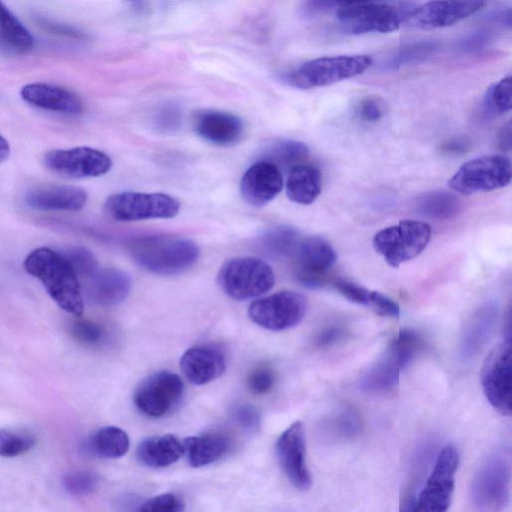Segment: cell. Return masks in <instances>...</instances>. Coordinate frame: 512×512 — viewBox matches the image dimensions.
Listing matches in <instances>:
<instances>
[{
	"label": "cell",
	"instance_id": "obj_21",
	"mask_svg": "<svg viewBox=\"0 0 512 512\" xmlns=\"http://www.w3.org/2000/svg\"><path fill=\"white\" fill-rule=\"evenodd\" d=\"M87 193L72 185H44L29 190L24 201L38 211H78L87 202Z\"/></svg>",
	"mask_w": 512,
	"mask_h": 512
},
{
	"label": "cell",
	"instance_id": "obj_6",
	"mask_svg": "<svg viewBox=\"0 0 512 512\" xmlns=\"http://www.w3.org/2000/svg\"><path fill=\"white\" fill-rule=\"evenodd\" d=\"M430 237L431 228L427 223L402 220L377 232L373 238V247L388 265L397 268L421 254Z\"/></svg>",
	"mask_w": 512,
	"mask_h": 512
},
{
	"label": "cell",
	"instance_id": "obj_41",
	"mask_svg": "<svg viewBox=\"0 0 512 512\" xmlns=\"http://www.w3.org/2000/svg\"><path fill=\"white\" fill-rule=\"evenodd\" d=\"M71 332L76 340L87 345H96L104 338L103 329L88 320H79L72 324Z\"/></svg>",
	"mask_w": 512,
	"mask_h": 512
},
{
	"label": "cell",
	"instance_id": "obj_24",
	"mask_svg": "<svg viewBox=\"0 0 512 512\" xmlns=\"http://www.w3.org/2000/svg\"><path fill=\"white\" fill-rule=\"evenodd\" d=\"M87 278L88 295L98 305L119 304L128 297L131 290L129 275L116 268H97Z\"/></svg>",
	"mask_w": 512,
	"mask_h": 512
},
{
	"label": "cell",
	"instance_id": "obj_46",
	"mask_svg": "<svg viewBox=\"0 0 512 512\" xmlns=\"http://www.w3.org/2000/svg\"><path fill=\"white\" fill-rule=\"evenodd\" d=\"M341 335L342 331L339 328H330L320 335L318 343L320 345H328L330 343H333L338 338H340Z\"/></svg>",
	"mask_w": 512,
	"mask_h": 512
},
{
	"label": "cell",
	"instance_id": "obj_30",
	"mask_svg": "<svg viewBox=\"0 0 512 512\" xmlns=\"http://www.w3.org/2000/svg\"><path fill=\"white\" fill-rule=\"evenodd\" d=\"M308 155L309 149L305 143L298 140H283L274 144L263 160L273 163L279 169H292L302 164Z\"/></svg>",
	"mask_w": 512,
	"mask_h": 512
},
{
	"label": "cell",
	"instance_id": "obj_34",
	"mask_svg": "<svg viewBox=\"0 0 512 512\" xmlns=\"http://www.w3.org/2000/svg\"><path fill=\"white\" fill-rule=\"evenodd\" d=\"M36 440L27 432L0 429V456L15 457L30 451Z\"/></svg>",
	"mask_w": 512,
	"mask_h": 512
},
{
	"label": "cell",
	"instance_id": "obj_19",
	"mask_svg": "<svg viewBox=\"0 0 512 512\" xmlns=\"http://www.w3.org/2000/svg\"><path fill=\"white\" fill-rule=\"evenodd\" d=\"M282 188L281 170L263 159L251 165L240 181V191L245 201L258 207L272 201Z\"/></svg>",
	"mask_w": 512,
	"mask_h": 512
},
{
	"label": "cell",
	"instance_id": "obj_31",
	"mask_svg": "<svg viewBox=\"0 0 512 512\" xmlns=\"http://www.w3.org/2000/svg\"><path fill=\"white\" fill-rule=\"evenodd\" d=\"M298 231L291 226H277L268 230L261 239L264 251L271 256H284L298 245Z\"/></svg>",
	"mask_w": 512,
	"mask_h": 512
},
{
	"label": "cell",
	"instance_id": "obj_23",
	"mask_svg": "<svg viewBox=\"0 0 512 512\" xmlns=\"http://www.w3.org/2000/svg\"><path fill=\"white\" fill-rule=\"evenodd\" d=\"M180 367L191 383L203 385L224 373L226 360L224 354L215 347L194 346L184 352Z\"/></svg>",
	"mask_w": 512,
	"mask_h": 512
},
{
	"label": "cell",
	"instance_id": "obj_49",
	"mask_svg": "<svg viewBox=\"0 0 512 512\" xmlns=\"http://www.w3.org/2000/svg\"><path fill=\"white\" fill-rule=\"evenodd\" d=\"M130 7L141 8L145 0H124Z\"/></svg>",
	"mask_w": 512,
	"mask_h": 512
},
{
	"label": "cell",
	"instance_id": "obj_1",
	"mask_svg": "<svg viewBox=\"0 0 512 512\" xmlns=\"http://www.w3.org/2000/svg\"><path fill=\"white\" fill-rule=\"evenodd\" d=\"M23 265L27 273L42 283L61 309L77 317L83 314L78 276L63 255L50 248L39 247L27 255Z\"/></svg>",
	"mask_w": 512,
	"mask_h": 512
},
{
	"label": "cell",
	"instance_id": "obj_12",
	"mask_svg": "<svg viewBox=\"0 0 512 512\" xmlns=\"http://www.w3.org/2000/svg\"><path fill=\"white\" fill-rule=\"evenodd\" d=\"M510 462L505 455L489 456L479 467L472 483V497L480 510H500L509 495Z\"/></svg>",
	"mask_w": 512,
	"mask_h": 512
},
{
	"label": "cell",
	"instance_id": "obj_40",
	"mask_svg": "<svg viewBox=\"0 0 512 512\" xmlns=\"http://www.w3.org/2000/svg\"><path fill=\"white\" fill-rule=\"evenodd\" d=\"M356 116L364 122L373 123L380 120L385 113L384 102L374 96H365L355 105Z\"/></svg>",
	"mask_w": 512,
	"mask_h": 512
},
{
	"label": "cell",
	"instance_id": "obj_4",
	"mask_svg": "<svg viewBox=\"0 0 512 512\" xmlns=\"http://www.w3.org/2000/svg\"><path fill=\"white\" fill-rule=\"evenodd\" d=\"M217 282L227 296L243 301L270 291L275 275L270 265L257 257H235L221 266Z\"/></svg>",
	"mask_w": 512,
	"mask_h": 512
},
{
	"label": "cell",
	"instance_id": "obj_7",
	"mask_svg": "<svg viewBox=\"0 0 512 512\" xmlns=\"http://www.w3.org/2000/svg\"><path fill=\"white\" fill-rule=\"evenodd\" d=\"M180 210V202L166 193L125 191L111 195L104 204L105 213L120 222L169 219Z\"/></svg>",
	"mask_w": 512,
	"mask_h": 512
},
{
	"label": "cell",
	"instance_id": "obj_18",
	"mask_svg": "<svg viewBox=\"0 0 512 512\" xmlns=\"http://www.w3.org/2000/svg\"><path fill=\"white\" fill-rule=\"evenodd\" d=\"M295 274L306 287L316 288L324 284L327 271L336 262L332 246L318 236L307 237L295 249Z\"/></svg>",
	"mask_w": 512,
	"mask_h": 512
},
{
	"label": "cell",
	"instance_id": "obj_29",
	"mask_svg": "<svg viewBox=\"0 0 512 512\" xmlns=\"http://www.w3.org/2000/svg\"><path fill=\"white\" fill-rule=\"evenodd\" d=\"M0 37L15 51L25 52L33 47V36L19 19L0 0Z\"/></svg>",
	"mask_w": 512,
	"mask_h": 512
},
{
	"label": "cell",
	"instance_id": "obj_9",
	"mask_svg": "<svg viewBox=\"0 0 512 512\" xmlns=\"http://www.w3.org/2000/svg\"><path fill=\"white\" fill-rule=\"evenodd\" d=\"M460 463L456 446L447 444L439 452L433 469L418 497L412 503V511L444 512L448 510L454 493L455 474Z\"/></svg>",
	"mask_w": 512,
	"mask_h": 512
},
{
	"label": "cell",
	"instance_id": "obj_38",
	"mask_svg": "<svg viewBox=\"0 0 512 512\" xmlns=\"http://www.w3.org/2000/svg\"><path fill=\"white\" fill-rule=\"evenodd\" d=\"M137 510L142 512H180L184 510V502L180 496L167 492L144 501Z\"/></svg>",
	"mask_w": 512,
	"mask_h": 512
},
{
	"label": "cell",
	"instance_id": "obj_5",
	"mask_svg": "<svg viewBox=\"0 0 512 512\" xmlns=\"http://www.w3.org/2000/svg\"><path fill=\"white\" fill-rule=\"evenodd\" d=\"M422 347L420 336L410 329L399 331L391 340L382 358L361 380L367 391L382 392L398 384L401 371L412 361Z\"/></svg>",
	"mask_w": 512,
	"mask_h": 512
},
{
	"label": "cell",
	"instance_id": "obj_26",
	"mask_svg": "<svg viewBox=\"0 0 512 512\" xmlns=\"http://www.w3.org/2000/svg\"><path fill=\"white\" fill-rule=\"evenodd\" d=\"M184 454L192 467L212 464L223 457L229 447V439L219 433H206L190 436L182 442Z\"/></svg>",
	"mask_w": 512,
	"mask_h": 512
},
{
	"label": "cell",
	"instance_id": "obj_22",
	"mask_svg": "<svg viewBox=\"0 0 512 512\" xmlns=\"http://www.w3.org/2000/svg\"><path fill=\"white\" fill-rule=\"evenodd\" d=\"M22 99L31 106L76 115L83 110L80 97L63 87L46 83H29L21 88Z\"/></svg>",
	"mask_w": 512,
	"mask_h": 512
},
{
	"label": "cell",
	"instance_id": "obj_14",
	"mask_svg": "<svg viewBox=\"0 0 512 512\" xmlns=\"http://www.w3.org/2000/svg\"><path fill=\"white\" fill-rule=\"evenodd\" d=\"M44 165L49 171L60 176L90 178L108 173L112 167V160L98 149L83 146L51 150L44 156Z\"/></svg>",
	"mask_w": 512,
	"mask_h": 512
},
{
	"label": "cell",
	"instance_id": "obj_15",
	"mask_svg": "<svg viewBox=\"0 0 512 512\" xmlns=\"http://www.w3.org/2000/svg\"><path fill=\"white\" fill-rule=\"evenodd\" d=\"M337 20L346 33L360 35L393 32L400 27L402 16L394 6L365 2L338 10Z\"/></svg>",
	"mask_w": 512,
	"mask_h": 512
},
{
	"label": "cell",
	"instance_id": "obj_37",
	"mask_svg": "<svg viewBox=\"0 0 512 512\" xmlns=\"http://www.w3.org/2000/svg\"><path fill=\"white\" fill-rule=\"evenodd\" d=\"M70 263L77 276H90L97 268L98 264L94 255L82 247H73L63 255Z\"/></svg>",
	"mask_w": 512,
	"mask_h": 512
},
{
	"label": "cell",
	"instance_id": "obj_44",
	"mask_svg": "<svg viewBox=\"0 0 512 512\" xmlns=\"http://www.w3.org/2000/svg\"><path fill=\"white\" fill-rule=\"evenodd\" d=\"M334 286L348 300L357 304H368L370 291L366 288L346 280H337Z\"/></svg>",
	"mask_w": 512,
	"mask_h": 512
},
{
	"label": "cell",
	"instance_id": "obj_16",
	"mask_svg": "<svg viewBox=\"0 0 512 512\" xmlns=\"http://www.w3.org/2000/svg\"><path fill=\"white\" fill-rule=\"evenodd\" d=\"M486 4V0H430L412 10L407 22L420 29L448 27L464 20Z\"/></svg>",
	"mask_w": 512,
	"mask_h": 512
},
{
	"label": "cell",
	"instance_id": "obj_48",
	"mask_svg": "<svg viewBox=\"0 0 512 512\" xmlns=\"http://www.w3.org/2000/svg\"><path fill=\"white\" fill-rule=\"evenodd\" d=\"M499 142L501 143L502 147L504 148H510L511 144V127L510 124L503 128V131L501 132V137L499 139ZM503 148V149H504Z\"/></svg>",
	"mask_w": 512,
	"mask_h": 512
},
{
	"label": "cell",
	"instance_id": "obj_47",
	"mask_svg": "<svg viewBox=\"0 0 512 512\" xmlns=\"http://www.w3.org/2000/svg\"><path fill=\"white\" fill-rule=\"evenodd\" d=\"M10 155V145L8 141L0 134V163L8 159Z\"/></svg>",
	"mask_w": 512,
	"mask_h": 512
},
{
	"label": "cell",
	"instance_id": "obj_45",
	"mask_svg": "<svg viewBox=\"0 0 512 512\" xmlns=\"http://www.w3.org/2000/svg\"><path fill=\"white\" fill-rule=\"evenodd\" d=\"M232 416L238 425L247 430H255L260 424V414L258 410L248 404L236 406Z\"/></svg>",
	"mask_w": 512,
	"mask_h": 512
},
{
	"label": "cell",
	"instance_id": "obj_35",
	"mask_svg": "<svg viewBox=\"0 0 512 512\" xmlns=\"http://www.w3.org/2000/svg\"><path fill=\"white\" fill-rule=\"evenodd\" d=\"M490 318L489 313H483L468 325L463 342L465 353H468V355L478 351L487 339L493 325Z\"/></svg>",
	"mask_w": 512,
	"mask_h": 512
},
{
	"label": "cell",
	"instance_id": "obj_28",
	"mask_svg": "<svg viewBox=\"0 0 512 512\" xmlns=\"http://www.w3.org/2000/svg\"><path fill=\"white\" fill-rule=\"evenodd\" d=\"M86 448L102 458H119L129 449V438L124 430L106 426L97 430L86 442Z\"/></svg>",
	"mask_w": 512,
	"mask_h": 512
},
{
	"label": "cell",
	"instance_id": "obj_32",
	"mask_svg": "<svg viewBox=\"0 0 512 512\" xmlns=\"http://www.w3.org/2000/svg\"><path fill=\"white\" fill-rule=\"evenodd\" d=\"M420 211L436 219L453 217L458 209V199L445 191H435L424 195L419 201Z\"/></svg>",
	"mask_w": 512,
	"mask_h": 512
},
{
	"label": "cell",
	"instance_id": "obj_3",
	"mask_svg": "<svg viewBox=\"0 0 512 512\" xmlns=\"http://www.w3.org/2000/svg\"><path fill=\"white\" fill-rule=\"evenodd\" d=\"M372 64V58L363 54L325 56L303 63L298 69L284 74L282 79L301 89L323 87L358 76Z\"/></svg>",
	"mask_w": 512,
	"mask_h": 512
},
{
	"label": "cell",
	"instance_id": "obj_43",
	"mask_svg": "<svg viewBox=\"0 0 512 512\" xmlns=\"http://www.w3.org/2000/svg\"><path fill=\"white\" fill-rule=\"evenodd\" d=\"M369 0H306L303 10L308 15L321 14L333 9H342L351 5L365 3Z\"/></svg>",
	"mask_w": 512,
	"mask_h": 512
},
{
	"label": "cell",
	"instance_id": "obj_25",
	"mask_svg": "<svg viewBox=\"0 0 512 512\" xmlns=\"http://www.w3.org/2000/svg\"><path fill=\"white\" fill-rule=\"evenodd\" d=\"M182 455V443L171 434L147 437L139 443L136 450L138 461L149 468L169 466Z\"/></svg>",
	"mask_w": 512,
	"mask_h": 512
},
{
	"label": "cell",
	"instance_id": "obj_11",
	"mask_svg": "<svg viewBox=\"0 0 512 512\" xmlns=\"http://www.w3.org/2000/svg\"><path fill=\"white\" fill-rule=\"evenodd\" d=\"M307 310L306 298L294 291H280L252 302L248 316L258 326L282 331L298 325Z\"/></svg>",
	"mask_w": 512,
	"mask_h": 512
},
{
	"label": "cell",
	"instance_id": "obj_2",
	"mask_svg": "<svg viewBox=\"0 0 512 512\" xmlns=\"http://www.w3.org/2000/svg\"><path fill=\"white\" fill-rule=\"evenodd\" d=\"M128 250L139 267L162 276L181 274L199 258V248L194 241L170 235L137 237L129 243Z\"/></svg>",
	"mask_w": 512,
	"mask_h": 512
},
{
	"label": "cell",
	"instance_id": "obj_33",
	"mask_svg": "<svg viewBox=\"0 0 512 512\" xmlns=\"http://www.w3.org/2000/svg\"><path fill=\"white\" fill-rule=\"evenodd\" d=\"M511 101V77H505L487 90L484 107L489 114L501 115L511 110Z\"/></svg>",
	"mask_w": 512,
	"mask_h": 512
},
{
	"label": "cell",
	"instance_id": "obj_36",
	"mask_svg": "<svg viewBox=\"0 0 512 512\" xmlns=\"http://www.w3.org/2000/svg\"><path fill=\"white\" fill-rule=\"evenodd\" d=\"M98 477L89 471H74L62 479L64 490L74 496H86L93 493L98 486Z\"/></svg>",
	"mask_w": 512,
	"mask_h": 512
},
{
	"label": "cell",
	"instance_id": "obj_10",
	"mask_svg": "<svg viewBox=\"0 0 512 512\" xmlns=\"http://www.w3.org/2000/svg\"><path fill=\"white\" fill-rule=\"evenodd\" d=\"M484 394L500 414L509 416L512 409L511 338H505L488 353L481 370Z\"/></svg>",
	"mask_w": 512,
	"mask_h": 512
},
{
	"label": "cell",
	"instance_id": "obj_39",
	"mask_svg": "<svg viewBox=\"0 0 512 512\" xmlns=\"http://www.w3.org/2000/svg\"><path fill=\"white\" fill-rule=\"evenodd\" d=\"M274 383V370L266 364H260L253 368L247 377V386L256 395L268 393L274 386Z\"/></svg>",
	"mask_w": 512,
	"mask_h": 512
},
{
	"label": "cell",
	"instance_id": "obj_20",
	"mask_svg": "<svg viewBox=\"0 0 512 512\" xmlns=\"http://www.w3.org/2000/svg\"><path fill=\"white\" fill-rule=\"evenodd\" d=\"M193 127L200 138L216 146H232L239 142L244 134L241 118L219 110L198 112L194 117Z\"/></svg>",
	"mask_w": 512,
	"mask_h": 512
},
{
	"label": "cell",
	"instance_id": "obj_8",
	"mask_svg": "<svg viewBox=\"0 0 512 512\" xmlns=\"http://www.w3.org/2000/svg\"><path fill=\"white\" fill-rule=\"evenodd\" d=\"M512 178V164L504 155H485L465 162L450 178L449 186L457 193L471 195L507 186Z\"/></svg>",
	"mask_w": 512,
	"mask_h": 512
},
{
	"label": "cell",
	"instance_id": "obj_13",
	"mask_svg": "<svg viewBox=\"0 0 512 512\" xmlns=\"http://www.w3.org/2000/svg\"><path fill=\"white\" fill-rule=\"evenodd\" d=\"M184 393L181 378L161 371L146 378L134 394V403L144 415L159 418L169 414L180 403Z\"/></svg>",
	"mask_w": 512,
	"mask_h": 512
},
{
	"label": "cell",
	"instance_id": "obj_42",
	"mask_svg": "<svg viewBox=\"0 0 512 512\" xmlns=\"http://www.w3.org/2000/svg\"><path fill=\"white\" fill-rule=\"evenodd\" d=\"M367 306H370L376 314L384 317L397 318L400 314L399 305L378 291H370Z\"/></svg>",
	"mask_w": 512,
	"mask_h": 512
},
{
	"label": "cell",
	"instance_id": "obj_27",
	"mask_svg": "<svg viewBox=\"0 0 512 512\" xmlns=\"http://www.w3.org/2000/svg\"><path fill=\"white\" fill-rule=\"evenodd\" d=\"M322 187L320 171L309 164H299L290 169L286 181V194L289 200L301 205L313 203Z\"/></svg>",
	"mask_w": 512,
	"mask_h": 512
},
{
	"label": "cell",
	"instance_id": "obj_17",
	"mask_svg": "<svg viewBox=\"0 0 512 512\" xmlns=\"http://www.w3.org/2000/svg\"><path fill=\"white\" fill-rule=\"evenodd\" d=\"M276 453L280 467L291 484L299 490L311 486V474L306 462V444L303 424H291L277 440Z\"/></svg>",
	"mask_w": 512,
	"mask_h": 512
}]
</instances>
